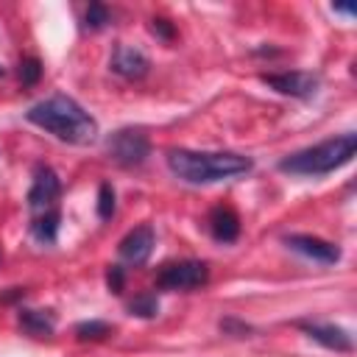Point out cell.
<instances>
[{"label": "cell", "mask_w": 357, "mask_h": 357, "mask_svg": "<svg viewBox=\"0 0 357 357\" xmlns=\"http://www.w3.org/2000/svg\"><path fill=\"white\" fill-rule=\"evenodd\" d=\"M25 117L28 123L45 128L47 134L70 145H89L98 139L95 117L70 95H53V98L39 100L25 112Z\"/></svg>", "instance_id": "cell-1"}, {"label": "cell", "mask_w": 357, "mask_h": 357, "mask_svg": "<svg viewBox=\"0 0 357 357\" xmlns=\"http://www.w3.org/2000/svg\"><path fill=\"white\" fill-rule=\"evenodd\" d=\"M167 167L187 184H215L254 167L251 156L231 153V151H190V148H170Z\"/></svg>", "instance_id": "cell-2"}, {"label": "cell", "mask_w": 357, "mask_h": 357, "mask_svg": "<svg viewBox=\"0 0 357 357\" xmlns=\"http://www.w3.org/2000/svg\"><path fill=\"white\" fill-rule=\"evenodd\" d=\"M354 151H357V134H340V137L324 139L312 148L284 156L279 162V170L290 173V176H326V173L349 165Z\"/></svg>", "instance_id": "cell-3"}, {"label": "cell", "mask_w": 357, "mask_h": 357, "mask_svg": "<svg viewBox=\"0 0 357 357\" xmlns=\"http://www.w3.org/2000/svg\"><path fill=\"white\" fill-rule=\"evenodd\" d=\"M106 153L120 167H139L151 156V142L139 128H120V131L109 134Z\"/></svg>", "instance_id": "cell-4"}, {"label": "cell", "mask_w": 357, "mask_h": 357, "mask_svg": "<svg viewBox=\"0 0 357 357\" xmlns=\"http://www.w3.org/2000/svg\"><path fill=\"white\" fill-rule=\"evenodd\" d=\"M206 282H209V265L201 259L165 262L156 271V287L159 290H195Z\"/></svg>", "instance_id": "cell-5"}, {"label": "cell", "mask_w": 357, "mask_h": 357, "mask_svg": "<svg viewBox=\"0 0 357 357\" xmlns=\"http://www.w3.org/2000/svg\"><path fill=\"white\" fill-rule=\"evenodd\" d=\"M59 198H61V181L56 176L53 167L47 165H36L33 167V184L28 190V209L31 215H45L59 209Z\"/></svg>", "instance_id": "cell-6"}, {"label": "cell", "mask_w": 357, "mask_h": 357, "mask_svg": "<svg viewBox=\"0 0 357 357\" xmlns=\"http://www.w3.org/2000/svg\"><path fill=\"white\" fill-rule=\"evenodd\" d=\"M262 84L276 89L279 95H290V98H312L318 92V75L315 73H307V70H287V73H265L262 75Z\"/></svg>", "instance_id": "cell-7"}, {"label": "cell", "mask_w": 357, "mask_h": 357, "mask_svg": "<svg viewBox=\"0 0 357 357\" xmlns=\"http://www.w3.org/2000/svg\"><path fill=\"white\" fill-rule=\"evenodd\" d=\"M153 245H156V231H153L151 223H142V226L131 229V231L120 240L117 254H120V259L128 262V265H145L148 257H151V251H153Z\"/></svg>", "instance_id": "cell-8"}, {"label": "cell", "mask_w": 357, "mask_h": 357, "mask_svg": "<svg viewBox=\"0 0 357 357\" xmlns=\"http://www.w3.org/2000/svg\"><path fill=\"white\" fill-rule=\"evenodd\" d=\"M109 67H112L114 75H120L126 81H139V78L148 75L151 61H148V56L142 50H137L131 45H117L112 59H109Z\"/></svg>", "instance_id": "cell-9"}, {"label": "cell", "mask_w": 357, "mask_h": 357, "mask_svg": "<svg viewBox=\"0 0 357 357\" xmlns=\"http://www.w3.org/2000/svg\"><path fill=\"white\" fill-rule=\"evenodd\" d=\"M284 245H290L293 251H298V254H304L315 262H324V265H335L340 259V248L329 240L315 237V234H287Z\"/></svg>", "instance_id": "cell-10"}, {"label": "cell", "mask_w": 357, "mask_h": 357, "mask_svg": "<svg viewBox=\"0 0 357 357\" xmlns=\"http://www.w3.org/2000/svg\"><path fill=\"white\" fill-rule=\"evenodd\" d=\"M307 337H312L315 343H321L324 349H332V351H351L354 343H351V335L335 324H318V321H298L296 324Z\"/></svg>", "instance_id": "cell-11"}, {"label": "cell", "mask_w": 357, "mask_h": 357, "mask_svg": "<svg viewBox=\"0 0 357 357\" xmlns=\"http://www.w3.org/2000/svg\"><path fill=\"white\" fill-rule=\"evenodd\" d=\"M209 231L218 243H234L240 237V218L231 206L226 204H218L212 212H209Z\"/></svg>", "instance_id": "cell-12"}, {"label": "cell", "mask_w": 357, "mask_h": 357, "mask_svg": "<svg viewBox=\"0 0 357 357\" xmlns=\"http://www.w3.org/2000/svg\"><path fill=\"white\" fill-rule=\"evenodd\" d=\"M17 321H20L22 332L31 335V337H50L53 329H56L53 312H45V310H20Z\"/></svg>", "instance_id": "cell-13"}, {"label": "cell", "mask_w": 357, "mask_h": 357, "mask_svg": "<svg viewBox=\"0 0 357 357\" xmlns=\"http://www.w3.org/2000/svg\"><path fill=\"white\" fill-rule=\"evenodd\" d=\"M59 223H61V212L53 209V212H45V215H36L31 218V234L39 240V243H56L59 237Z\"/></svg>", "instance_id": "cell-14"}, {"label": "cell", "mask_w": 357, "mask_h": 357, "mask_svg": "<svg viewBox=\"0 0 357 357\" xmlns=\"http://www.w3.org/2000/svg\"><path fill=\"white\" fill-rule=\"evenodd\" d=\"M128 312L137 315V318H153L159 315V298L156 293H139L128 301Z\"/></svg>", "instance_id": "cell-15"}, {"label": "cell", "mask_w": 357, "mask_h": 357, "mask_svg": "<svg viewBox=\"0 0 357 357\" xmlns=\"http://www.w3.org/2000/svg\"><path fill=\"white\" fill-rule=\"evenodd\" d=\"M106 335H112V324L98 321V318L81 321V324L75 326V337H78V340H103Z\"/></svg>", "instance_id": "cell-16"}, {"label": "cell", "mask_w": 357, "mask_h": 357, "mask_svg": "<svg viewBox=\"0 0 357 357\" xmlns=\"http://www.w3.org/2000/svg\"><path fill=\"white\" fill-rule=\"evenodd\" d=\"M42 61L36 59V56H28V59H22L20 61V67H17V75H20V81H22V86H33V84H39V78H42Z\"/></svg>", "instance_id": "cell-17"}, {"label": "cell", "mask_w": 357, "mask_h": 357, "mask_svg": "<svg viewBox=\"0 0 357 357\" xmlns=\"http://www.w3.org/2000/svg\"><path fill=\"white\" fill-rule=\"evenodd\" d=\"M112 215H114V187L109 181H103L98 187V218L109 220Z\"/></svg>", "instance_id": "cell-18"}, {"label": "cell", "mask_w": 357, "mask_h": 357, "mask_svg": "<svg viewBox=\"0 0 357 357\" xmlns=\"http://www.w3.org/2000/svg\"><path fill=\"white\" fill-rule=\"evenodd\" d=\"M106 22H109V8H106L103 3H89L86 17H84V25H86L89 31H98V28H103Z\"/></svg>", "instance_id": "cell-19"}, {"label": "cell", "mask_w": 357, "mask_h": 357, "mask_svg": "<svg viewBox=\"0 0 357 357\" xmlns=\"http://www.w3.org/2000/svg\"><path fill=\"white\" fill-rule=\"evenodd\" d=\"M106 284L112 293H123V284H126V273L120 265H109V273H106Z\"/></svg>", "instance_id": "cell-20"}, {"label": "cell", "mask_w": 357, "mask_h": 357, "mask_svg": "<svg viewBox=\"0 0 357 357\" xmlns=\"http://www.w3.org/2000/svg\"><path fill=\"white\" fill-rule=\"evenodd\" d=\"M151 31H153L156 36H162L165 42H170V39L176 36V28H173L167 20H153V22H151Z\"/></svg>", "instance_id": "cell-21"}, {"label": "cell", "mask_w": 357, "mask_h": 357, "mask_svg": "<svg viewBox=\"0 0 357 357\" xmlns=\"http://www.w3.org/2000/svg\"><path fill=\"white\" fill-rule=\"evenodd\" d=\"M220 329H223V332H231V335H245V332H251V326H245V324H240V321H234V318L220 321Z\"/></svg>", "instance_id": "cell-22"}, {"label": "cell", "mask_w": 357, "mask_h": 357, "mask_svg": "<svg viewBox=\"0 0 357 357\" xmlns=\"http://www.w3.org/2000/svg\"><path fill=\"white\" fill-rule=\"evenodd\" d=\"M0 75H3V67H0Z\"/></svg>", "instance_id": "cell-23"}]
</instances>
